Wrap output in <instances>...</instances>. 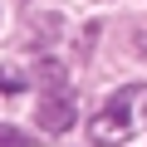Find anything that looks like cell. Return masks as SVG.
<instances>
[{"label": "cell", "instance_id": "obj_1", "mask_svg": "<svg viewBox=\"0 0 147 147\" xmlns=\"http://www.w3.org/2000/svg\"><path fill=\"white\" fill-rule=\"evenodd\" d=\"M142 123H147V88H142V84H127V88H118V93L88 118V137H93L98 147H118V142H127Z\"/></svg>", "mask_w": 147, "mask_h": 147}, {"label": "cell", "instance_id": "obj_2", "mask_svg": "<svg viewBox=\"0 0 147 147\" xmlns=\"http://www.w3.org/2000/svg\"><path fill=\"white\" fill-rule=\"evenodd\" d=\"M74 118H79V108H74V98H69V93H44V98H39V108H34V123L44 127V137L69 132V127H74Z\"/></svg>", "mask_w": 147, "mask_h": 147}, {"label": "cell", "instance_id": "obj_3", "mask_svg": "<svg viewBox=\"0 0 147 147\" xmlns=\"http://www.w3.org/2000/svg\"><path fill=\"white\" fill-rule=\"evenodd\" d=\"M39 137L34 132H20V127H10V123H0V147H34Z\"/></svg>", "mask_w": 147, "mask_h": 147}, {"label": "cell", "instance_id": "obj_4", "mask_svg": "<svg viewBox=\"0 0 147 147\" xmlns=\"http://www.w3.org/2000/svg\"><path fill=\"white\" fill-rule=\"evenodd\" d=\"M25 88V74L20 69H5V64H0V93H20Z\"/></svg>", "mask_w": 147, "mask_h": 147}]
</instances>
